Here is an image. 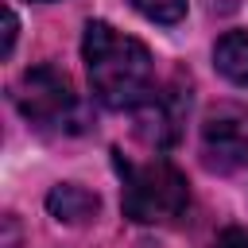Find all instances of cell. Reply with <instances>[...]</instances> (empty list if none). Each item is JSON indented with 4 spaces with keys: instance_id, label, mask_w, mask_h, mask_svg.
Instances as JSON below:
<instances>
[{
    "instance_id": "1",
    "label": "cell",
    "mask_w": 248,
    "mask_h": 248,
    "mask_svg": "<svg viewBox=\"0 0 248 248\" xmlns=\"http://www.w3.org/2000/svg\"><path fill=\"white\" fill-rule=\"evenodd\" d=\"M81 58H85V70H89L93 97L105 108H128V112H136L151 97V89H155L151 50L140 39L116 31L105 19L85 23Z\"/></svg>"
},
{
    "instance_id": "4",
    "label": "cell",
    "mask_w": 248,
    "mask_h": 248,
    "mask_svg": "<svg viewBox=\"0 0 248 248\" xmlns=\"http://www.w3.org/2000/svg\"><path fill=\"white\" fill-rule=\"evenodd\" d=\"M202 159L209 170H236L248 163V108L217 105L202 120Z\"/></svg>"
},
{
    "instance_id": "7",
    "label": "cell",
    "mask_w": 248,
    "mask_h": 248,
    "mask_svg": "<svg viewBox=\"0 0 248 248\" xmlns=\"http://www.w3.org/2000/svg\"><path fill=\"white\" fill-rule=\"evenodd\" d=\"M213 66L225 81L248 85V35L244 31H225L213 43Z\"/></svg>"
},
{
    "instance_id": "2",
    "label": "cell",
    "mask_w": 248,
    "mask_h": 248,
    "mask_svg": "<svg viewBox=\"0 0 248 248\" xmlns=\"http://www.w3.org/2000/svg\"><path fill=\"white\" fill-rule=\"evenodd\" d=\"M120 167V209L128 221L136 225H174L178 217H186L190 209V182L186 174L167 163V159H151V163H128L124 155H116Z\"/></svg>"
},
{
    "instance_id": "9",
    "label": "cell",
    "mask_w": 248,
    "mask_h": 248,
    "mask_svg": "<svg viewBox=\"0 0 248 248\" xmlns=\"http://www.w3.org/2000/svg\"><path fill=\"white\" fill-rule=\"evenodd\" d=\"M16 31H19V23H16V12L8 8V12H4V54H12V46H16Z\"/></svg>"
},
{
    "instance_id": "5",
    "label": "cell",
    "mask_w": 248,
    "mask_h": 248,
    "mask_svg": "<svg viewBox=\"0 0 248 248\" xmlns=\"http://www.w3.org/2000/svg\"><path fill=\"white\" fill-rule=\"evenodd\" d=\"M186 112H190V89H186L182 81L155 85L151 97L132 112L136 136H140L143 143H151V147H170V143H178V136H182Z\"/></svg>"
},
{
    "instance_id": "3",
    "label": "cell",
    "mask_w": 248,
    "mask_h": 248,
    "mask_svg": "<svg viewBox=\"0 0 248 248\" xmlns=\"http://www.w3.org/2000/svg\"><path fill=\"white\" fill-rule=\"evenodd\" d=\"M16 108L23 112V120L39 132L62 136V132H78L81 128V101L70 85V78L54 66H31L23 70V78L16 81Z\"/></svg>"
},
{
    "instance_id": "6",
    "label": "cell",
    "mask_w": 248,
    "mask_h": 248,
    "mask_svg": "<svg viewBox=\"0 0 248 248\" xmlns=\"http://www.w3.org/2000/svg\"><path fill=\"white\" fill-rule=\"evenodd\" d=\"M97 194H89L85 186H78V182H62V186H54L50 194H46V209L58 217V221H66V225H81V221H89L93 213H97Z\"/></svg>"
},
{
    "instance_id": "10",
    "label": "cell",
    "mask_w": 248,
    "mask_h": 248,
    "mask_svg": "<svg viewBox=\"0 0 248 248\" xmlns=\"http://www.w3.org/2000/svg\"><path fill=\"white\" fill-rule=\"evenodd\" d=\"M221 248H248V229H225Z\"/></svg>"
},
{
    "instance_id": "8",
    "label": "cell",
    "mask_w": 248,
    "mask_h": 248,
    "mask_svg": "<svg viewBox=\"0 0 248 248\" xmlns=\"http://www.w3.org/2000/svg\"><path fill=\"white\" fill-rule=\"evenodd\" d=\"M128 4L140 16H147L151 23H163V27H170L186 16V0H128Z\"/></svg>"
}]
</instances>
